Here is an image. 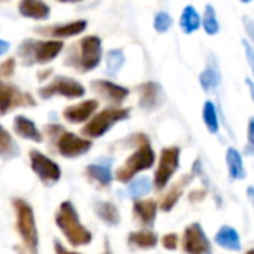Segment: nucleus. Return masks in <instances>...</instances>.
Instances as JSON below:
<instances>
[{"instance_id":"obj_44","label":"nucleus","mask_w":254,"mask_h":254,"mask_svg":"<svg viewBox=\"0 0 254 254\" xmlns=\"http://www.w3.org/2000/svg\"><path fill=\"white\" fill-rule=\"evenodd\" d=\"M247 197L250 199V202H251V205L254 208V187H248L247 189Z\"/></svg>"},{"instance_id":"obj_14","label":"nucleus","mask_w":254,"mask_h":254,"mask_svg":"<svg viewBox=\"0 0 254 254\" xmlns=\"http://www.w3.org/2000/svg\"><path fill=\"white\" fill-rule=\"evenodd\" d=\"M138 91V103L142 111L151 112L159 109L165 103V91L159 82L154 81H147L142 82L136 87Z\"/></svg>"},{"instance_id":"obj_37","label":"nucleus","mask_w":254,"mask_h":254,"mask_svg":"<svg viewBox=\"0 0 254 254\" xmlns=\"http://www.w3.org/2000/svg\"><path fill=\"white\" fill-rule=\"evenodd\" d=\"M242 47H244V53H245V59H247V63L251 69V73H253V82H254V48L251 47V44L247 41V39H242Z\"/></svg>"},{"instance_id":"obj_2","label":"nucleus","mask_w":254,"mask_h":254,"mask_svg":"<svg viewBox=\"0 0 254 254\" xmlns=\"http://www.w3.org/2000/svg\"><path fill=\"white\" fill-rule=\"evenodd\" d=\"M54 221L70 247L79 248L91 244L93 233L81 223L79 214L70 200H64L59 205Z\"/></svg>"},{"instance_id":"obj_6","label":"nucleus","mask_w":254,"mask_h":254,"mask_svg":"<svg viewBox=\"0 0 254 254\" xmlns=\"http://www.w3.org/2000/svg\"><path fill=\"white\" fill-rule=\"evenodd\" d=\"M62 41H36V39H26L18 47V57L23 66H33V64H47L57 59V56L63 51Z\"/></svg>"},{"instance_id":"obj_39","label":"nucleus","mask_w":254,"mask_h":254,"mask_svg":"<svg viewBox=\"0 0 254 254\" xmlns=\"http://www.w3.org/2000/svg\"><path fill=\"white\" fill-rule=\"evenodd\" d=\"M54 253H56V254H81V253H78V251L69 250V248L64 247L59 239H54Z\"/></svg>"},{"instance_id":"obj_19","label":"nucleus","mask_w":254,"mask_h":254,"mask_svg":"<svg viewBox=\"0 0 254 254\" xmlns=\"http://www.w3.org/2000/svg\"><path fill=\"white\" fill-rule=\"evenodd\" d=\"M199 84L205 93H214L221 84V72H220L217 59L212 54H209L206 67L199 75Z\"/></svg>"},{"instance_id":"obj_21","label":"nucleus","mask_w":254,"mask_h":254,"mask_svg":"<svg viewBox=\"0 0 254 254\" xmlns=\"http://www.w3.org/2000/svg\"><path fill=\"white\" fill-rule=\"evenodd\" d=\"M18 11L23 17L44 21L50 18L51 9L44 0H20Z\"/></svg>"},{"instance_id":"obj_36","label":"nucleus","mask_w":254,"mask_h":254,"mask_svg":"<svg viewBox=\"0 0 254 254\" xmlns=\"http://www.w3.org/2000/svg\"><path fill=\"white\" fill-rule=\"evenodd\" d=\"M160 242H162L163 248H166V250H169V251H174V250H177L178 245H180V236H178L177 233L171 232V233L163 235V238L160 239Z\"/></svg>"},{"instance_id":"obj_15","label":"nucleus","mask_w":254,"mask_h":254,"mask_svg":"<svg viewBox=\"0 0 254 254\" xmlns=\"http://www.w3.org/2000/svg\"><path fill=\"white\" fill-rule=\"evenodd\" d=\"M99 109V102L96 99L81 100L75 105H69L63 109V118L70 124H85Z\"/></svg>"},{"instance_id":"obj_4","label":"nucleus","mask_w":254,"mask_h":254,"mask_svg":"<svg viewBox=\"0 0 254 254\" xmlns=\"http://www.w3.org/2000/svg\"><path fill=\"white\" fill-rule=\"evenodd\" d=\"M12 208L15 212V229L23 247L29 254H39V232L32 205L21 197H15L12 199Z\"/></svg>"},{"instance_id":"obj_35","label":"nucleus","mask_w":254,"mask_h":254,"mask_svg":"<svg viewBox=\"0 0 254 254\" xmlns=\"http://www.w3.org/2000/svg\"><path fill=\"white\" fill-rule=\"evenodd\" d=\"M64 130V127L62 126V124H57V123H50V124H47L45 126V129H44V133L47 135V138H48V141L53 144L57 138H59V135L62 133ZM42 133V135H44Z\"/></svg>"},{"instance_id":"obj_28","label":"nucleus","mask_w":254,"mask_h":254,"mask_svg":"<svg viewBox=\"0 0 254 254\" xmlns=\"http://www.w3.org/2000/svg\"><path fill=\"white\" fill-rule=\"evenodd\" d=\"M151 190H153V181L150 178H147V177L133 178L129 184H127L124 196L132 200H141L144 196L151 193Z\"/></svg>"},{"instance_id":"obj_3","label":"nucleus","mask_w":254,"mask_h":254,"mask_svg":"<svg viewBox=\"0 0 254 254\" xmlns=\"http://www.w3.org/2000/svg\"><path fill=\"white\" fill-rule=\"evenodd\" d=\"M102 62V41L99 36L90 35L70 45L66 51L64 66L79 73L94 70Z\"/></svg>"},{"instance_id":"obj_50","label":"nucleus","mask_w":254,"mask_h":254,"mask_svg":"<svg viewBox=\"0 0 254 254\" xmlns=\"http://www.w3.org/2000/svg\"><path fill=\"white\" fill-rule=\"evenodd\" d=\"M245 254H254V248H251V250H248V251H247Z\"/></svg>"},{"instance_id":"obj_40","label":"nucleus","mask_w":254,"mask_h":254,"mask_svg":"<svg viewBox=\"0 0 254 254\" xmlns=\"http://www.w3.org/2000/svg\"><path fill=\"white\" fill-rule=\"evenodd\" d=\"M247 138H248V145L254 148V117H251L250 121H248V133H247Z\"/></svg>"},{"instance_id":"obj_9","label":"nucleus","mask_w":254,"mask_h":254,"mask_svg":"<svg viewBox=\"0 0 254 254\" xmlns=\"http://www.w3.org/2000/svg\"><path fill=\"white\" fill-rule=\"evenodd\" d=\"M180 156H181V150L178 147H166L160 151L159 163L154 171L153 189L162 191L169 184V181L172 180V177L180 168Z\"/></svg>"},{"instance_id":"obj_33","label":"nucleus","mask_w":254,"mask_h":254,"mask_svg":"<svg viewBox=\"0 0 254 254\" xmlns=\"http://www.w3.org/2000/svg\"><path fill=\"white\" fill-rule=\"evenodd\" d=\"M172 24H174L172 17L168 12H165V11L157 12L156 17H154V21H153V27L159 33H166L172 27Z\"/></svg>"},{"instance_id":"obj_1","label":"nucleus","mask_w":254,"mask_h":254,"mask_svg":"<svg viewBox=\"0 0 254 254\" xmlns=\"http://www.w3.org/2000/svg\"><path fill=\"white\" fill-rule=\"evenodd\" d=\"M124 144L135 147V151L124 160L123 165L114 174L118 183L129 184L138 174L148 171L156 163V153L151 147V141L145 133H133L124 139Z\"/></svg>"},{"instance_id":"obj_46","label":"nucleus","mask_w":254,"mask_h":254,"mask_svg":"<svg viewBox=\"0 0 254 254\" xmlns=\"http://www.w3.org/2000/svg\"><path fill=\"white\" fill-rule=\"evenodd\" d=\"M14 250L17 251V254H29V253H27V250H26L23 245H15V247H14Z\"/></svg>"},{"instance_id":"obj_23","label":"nucleus","mask_w":254,"mask_h":254,"mask_svg":"<svg viewBox=\"0 0 254 254\" xmlns=\"http://www.w3.org/2000/svg\"><path fill=\"white\" fill-rule=\"evenodd\" d=\"M85 177L93 183L96 184L97 187L100 189H108L111 187L112 184V180H114V175L111 172V168L108 165H102V163H93V165H88L85 168Z\"/></svg>"},{"instance_id":"obj_26","label":"nucleus","mask_w":254,"mask_h":254,"mask_svg":"<svg viewBox=\"0 0 254 254\" xmlns=\"http://www.w3.org/2000/svg\"><path fill=\"white\" fill-rule=\"evenodd\" d=\"M226 165H227V171H229V178L232 181H239V180H244L247 177L242 156L236 148H233V147L227 148V151H226Z\"/></svg>"},{"instance_id":"obj_34","label":"nucleus","mask_w":254,"mask_h":254,"mask_svg":"<svg viewBox=\"0 0 254 254\" xmlns=\"http://www.w3.org/2000/svg\"><path fill=\"white\" fill-rule=\"evenodd\" d=\"M15 67H17V60L14 57H9L6 60H3L0 63V79H8L15 73Z\"/></svg>"},{"instance_id":"obj_42","label":"nucleus","mask_w":254,"mask_h":254,"mask_svg":"<svg viewBox=\"0 0 254 254\" xmlns=\"http://www.w3.org/2000/svg\"><path fill=\"white\" fill-rule=\"evenodd\" d=\"M189 197H190V200H191L193 203H194V202H199V200H202V199L205 197V191H203V190H200V191H199V190L191 191Z\"/></svg>"},{"instance_id":"obj_5","label":"nucleus","mask_w":254,"mask_h":254,"mask_svg":"<svg viewBox=\"0 0 254 254\" xmlns=\"http://www.w3.org/2000/svg\"><path fill=\"white\" fill-rule=\"evenodd\" d=\"M130 117V109L123 106H108L96 112L81 129V136L93 141L105 136L112 127Z\"/></svg>"},{"instance_id":"obj_11","label":"nucleus","mask_w":254,"mask_h":254,"mask_svg":"<svg viewBox=\"0 0 254 254\" xmlns=\"http://www.w3.org/2000/svg\"><path fill=\"white\" fill-rule=\"evenodd\" d=\"M29 157H30V168L33 171V174L41 180L42 184L54 186L60 181L62 169H60L59 163H56L47 154H44L42 151L35 150V148L30 150Z\"/></svg>"},{"instance_id":"obj_47","label":"nucleus","mask_w":254,"mask_h":254,"mask_svg":"<svg viewBox=\"0 0 254 254\" xmlns=\"http://www.w3.org/2000/svg\"><path fill=\"white\" fill-rule=\"evenodd\" d=\"M102 254H112V251H111V245H109V242L108 241H105V250H103V253Z\"/></svg>"},{"instance_id":"obj_38","label":"nucleus","mask_w":254,"mask_h":254,"mask_svg":"<svg viewBox=\"0 0 254 254\" xmlns=\"http://www.w3.org/2000/svg\"><path fill=\"white\" fill-rule=\"evenodd\" d=\"M242 26H244L245 33H247L248 42L254 48V20L251 17H248V15H244L242 17Z\"/></svg>"},{"instance_id":"obj_12","label":"nucleus","mask_w":254,"mask_h":254,"mask_svg":"<svg viewBox=\"0 0 254 254\" xmlns=\"http://www.w3.org/2000/svg\"><path fill=\"white\" fill-rule=\"evenodd\" d=\"M181 247L186 254H212L211 242L199 223H191L184 229Z\"/></svg>"},{"instance_id":"obj_41","label":"nucleus","mask_w":254,"mask_h":254,"mask_svg":"<svg viewBox=\"0 0 254 254\" xmlns=\"http://www.w3.org/2000/svg\"><path fill=\"white\" fill-rule=\"evenodd\" d=\"M51 75H53V69H51V67H48V69H44V70L38 72V81L44 82V81L50 79V76H51Z\"/></svg>"},{"instance_id":"obj_25","label":"nucleus","mask_w":254,"mask_h":254,"mask_svg":"<svg viewBox=\"0 0 254 254\" xmlns=\"http://www.w3.org/2000/svg\"><path fill=\"white\" fill-rule=\"evenodd\" d=\"M94 212L99 217V220L102 223H105L106 226H109V227H115L121 221V215H120V211H118L117 205L109 202V200H99V202H96Z\"/></svg>"},{"instance_id":"obj_7","label":"nucleus","mask_w":254,"mask_h":254,"mask_svg":"<svg viewBox=\"0 0 254 254\" xmlns=\"http://www.w3.org/2000/svg\"><path fill=\"white\" fill-rule=\"evenodd\" d=\"M36 99L20 87L0 79V117H5L18 108H33Z\"/></svg>"},{"instance_id":"obj_27","label":"nucleus","mask_w":254,"mask_h":254,"mask_svg":"<svg viewBox=\"0 0 254 254\" xmlns=\"http://www.w3.org/2000/svg\"><path fill=\"white\" fill-rule=\"evenodd\" d=\"M20 145L14 139V136L0 126V159L2 160H12L20 156Z\"/></svg>"},{"instance_id":"obj_29","label":"nucleus","mask_w":254,"mask_h":254,"mask_svg":"<svg viewBox=\"0 0 254 254\" xmlns=\"http://www.w3.org/2000/svg\"><path fill=\"white\" fill-rule=\"evenodd\" d=\"M200 23H202V17L200 14L196 11L194 6L187 5L180 17V27L186 35H191L194 32H197L200 29Z\"/></svg>"},{"instance_id":"obj_16","label":"nucleus","mask_w":254,"mask_h":254,"mask_svg":"<svg viewBox=\"0 0 254 254\" xmlns=\"http://www.w3.org/2000/svg\"><path fill=\"white\" fill-rule=\"evenodd\" d=\"M87 29V21L85 20H76L64 24H54V26H47V27H39L36 29V33L41 36L47 38H54V39H66V38H73L81 35Z\"/></svg>"},{"instance_id":"obj_32","label":"nucleus","mask_w":254,"mask_h":254,"mask_svg":"<svg viewBox=\"0 0 254 254\" xmlns=\"http://www.w3.org/2000/svg\"><path fill=\"white\" fill-rule=\"evenodd\" d=\"M126 57L123 50H109L106 54V73L109 76H117V73L121 70V67L124 66Z\"/></svg>"},{"instance_id":"obj_17","label":"nucleus","mask_w":254,"mask_h":254,"mask_svg":"<svg viewBox=\"0 0 254 254\" xmlns=\"http://www.w3.org/2000/svg\"><path fill=\"white\" fill-rule=\"evenodd\" d=\"M157 211H159V203L153 199H141L135 200L132 206V212L135 220L141 224L142 229L151 230L156 218H157Z\"/></svg>"},{"instance_id":"obj_13","label":"nucleus","mask_w":254,"mask_h":254,"mask_svg":"<svg viewBox=\"0 0 254 254\" xmlns=\"http://www.w3.org/2000/svg\"><path fill=\"white\" fill-rule=\"evenodd\" d=\"M90 87L99 97H102L111 106H121L130 94V90L127 87L115 84L109 79H94L90 82Z\"/></svg>"},{"instance_id":"obj_24","label":"nucleus","mask_w":254,"mask_h":254,"mask_svg":"<svg viewBox=\"0 0 254 254\" xmlns=\"http://www.w3.org/2000/svg\"><path fill=\"white\" fill-rule=\"evenodd\" d=\"M127 244H129L130 248H135V250H151L157 247L159 236L153 230L141 229V230H135L129 233V236H127Z\"/></svg>"},{"instance_id":"obj_10","label":"nucleus","mask_w":254,"mask_h":254,"mask_svg":"<svg viewBox=\"0 0 254 254\" xmlns=\"http://www.w3.org/2000/svg\"><path fill=\"white\" fill-rule=\"evenodd\" d=\"M53 145L56 147V151L62 157H64V159H78V157L87 154L91 150L93 141L64 129L59 135V138L53 142Z\"/></svg>"},{"instance_id":"obj_22","label":"nucleus","mask_w":254,"mask_h":254,"mask_svg":"<svg viewBox=\"0 0 254 254\" xmlns=\"http://www.w3.org/2000/svg\"><path fill=\"white\" fill-rule=\"evenodd\" d=\"M214 241L218 247L229 250V251H241L242 250L241 236H239L238 230L232 226H221L217 230Z\"/></svg>"},{"instance_id":"obj_48","label":"nucleus","mask_w":254,"mask_h":254,"mask_svg":"<svg viewBox=\"0 0 254 254\" xmlns=\"http://www.w3.org/2000/svg\"><path fill=\"white\" fill-rule=\"evenodd\" d=\"M57 2H62V3H78V2H82V0H57Z\"/></svg>"},{"instance_id":"obj_31","label":"nucleus","mask_w":254,"mask_h":254,"mask_svg":"<svg viewBox=\"0 0 254 254\" xmlns=\"http://www.w3.org/2000/svg\"><path fill=\"white\" fill-rule=\"evenodd\" d=\"M202 118H203V123H205L209 133H212V135L218 133L220 121H218V112H217V108H215L214 102H211V100L205 102L203 109H202Z\"/></svg>"},{"instance_id":"obj_30","label":"nucleus","mask_w":254,"mask_h":254,"mask_svg":"<svg viewBox=\"0 0 254 254\" xmlns=\"http://www.w3.org/2000/svg\"><path fill=\"white\" fill-rule=\"evenodd\" d=\"M200 17H202L200 27H203L205 33L209 36H215L220 32L221 26H220L218 18H217V12H215L214 6L211 3H208L203 9V15H200Z\"/></svg>"},{"instance_id":"obj_43","label":"nucleus","mask_w":254,"mask_h":254,"mask_svg":"<svg viewBox=\"0 0 254 254\" xmlns=\"http://www.w3.org/2000/svg\"><path fill=\"white\" fill-rule=\"evenodd\" d=\"M9 42L8 41H3V39H0V56H3L9 51Z\"/></svg>"},{"instance_id":"obj_49","label":"nucleus","mask_w":254,"mask_h":254,"mask_svg":"<svg viewBox=\"0 0 254 254\" xmlns=\"http://www.w3.org/2000/svg\"><path fill=\"white\" fill-rule=\"evenodd\" d=\"M239 2L242 3V5H248V3H251L253 0H239Z\"/></svg>"},{"instance_id":"obj_20","label":"nucleus","mask_w":254,"mask_h":254,"mask_svg":"<svg viewBox=\"0 0 254 254\" xmlns=\"http://www.w3.org/2000/svg\"><path fill=\"white\" fill-rule=\"evenodd\" d=\"M191 180H193V175L191 174H186V175H183L178 181H175L171 187H169V190L165 193V196L162 197V202H160V205H159V208L163 211V212H169V211H172L174 208H175V205L178 203V200L181 199V196H183V193H184V189L191 183Z\"/></svg>"},{"instance_id":"obj_18","label":"nucleus","mask_w":254,"mask_h":254,"mask_svg":"<svg viewBox=\"0 0 254 254\" xmlns=\"http://www.w3.org/2000/svg\"><path fill=\"white\" fill-rule=\"evenodd\" d=\"M12 129H14V133H15L18 138H21V139L32 141V142H36V144L44 142V135H42V132L38 129V126L35 124V121L30 120V118L26 117V115H17V117L14 118Z\"/></svg>"},{"instance_id":"obj_8","label":"nucleus","mask_w":254,"mask_h":254,"mask_svg":"<svg viewBox=\"0 0 254 254\" xmlns=\"http://www.w3.org/2000/svg\"><path fill=\"white\" fill-rule=\"evenodd\" d=\"M85 94V87L69 76H56L53 78V81H50L48 84H45L44 87H41L38 90V96L42 100H48L54 96H62L64 99H79Z\"/></svg>"},{"instance_id":"obj_45","label":"nucleus","mask_w":254,"mask_h":254,"mask_svg":"<svg viewBox=\"0 0 254 254\" xmlns=\"http://www.w3.org/2000/svg\"><path fill=\"white\" fill-rule=\"evenodd\" d=\"M245 84H247V87H248V90H250V94H251V99H253V102H254V82H253L251 79H245Z\"/></svg>"}]
</instances>
